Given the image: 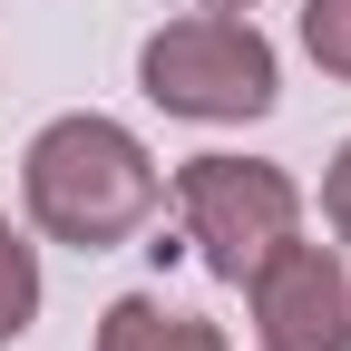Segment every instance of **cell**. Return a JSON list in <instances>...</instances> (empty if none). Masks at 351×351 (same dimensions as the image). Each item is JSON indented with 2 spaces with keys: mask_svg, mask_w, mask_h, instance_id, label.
I'll list each match as a JSON object with an SVG mask.
<instances>
[{
  "mask_svg": "<svg viewBox=\"0 0 351 351\" xmlns=\"http://www.w3.org/2000/svg\"><path fill=\"white\" fill-rule=\"evenodd\" d=\"M20 205L29 225L69 254H117L127 234H147V215L166 205V166L147 156L137 127H117L98 108H69L29 137L20 156Z\"/></svg>",
  "mask_w": 351,
  "mask_h": 351,
  "instance_id": "cell-1",
  "label": "cell"
},
{
  "mask_svg": "<svg viewBox=\"0 0 351 351\" xmlns=\"http://www.w3.org/2000/svg\"><path fill=\"white\" fill-rule=\"evenodd\" d=\"M137 88L166 117L254 127V117H274V98H283V59H274V39L254 29V10H186V20L147 29Z\"/></svg>",
  "mask_w": 351,
  "mask_h": 351,
  "instance_id": "cell-2",
  "label": "cell"
},
{
  "mask_svg": "<svg viewBox=\"0 0 351 351\" xmlns=\"http://www.w3.org/2000/svg\"><path fill=\"white\" fill-rule=\"evenodd\" d=\"M176 215H186V244L215 283H244L283 234H302V186L274 156H186L176 166Z\"/></svg>",
  "mask_w": 351,
  "mask_h": 351,
  "instance_id": "cell-3",
  "label": "cell"
},
{
  "mask_svg": "<svg viewBox=\"0 0 351 351\" xmlns=\"http://www.w3.org/2000/svg\"><path fill=\"white\" fill-rule=\"evenodd\" d=\"M244 302H254V351H351V274H341V244L283 234L244 274Z\"/></svg>",
  "mask_w": 351,
  "mask_h": 351,
  "instance_id": "cell-4",
  "label": "cell"
},
{
  "mask_svg": "<svg viewBox=\"0 0 351 351\" xmlns=\"http://www.w3.org/2000/svg\"><path fill=\"white\" fill-rule=\"evenodd\" d=\"M98 351H234V341L205 313H176V302H156V293H117L98 313Z\"/></svg>",
  "mask_w": 351,
  "mask_h": 351,
  "instance_id": "cell-5",
  "label": "cell"
},
{
  "mask_svg": "<svg viewBox=\"0 0 351 351\" xmlns=\"http://www.w3.org/2000/svg\"><path fill=\"white\" fill-rule=\"evenodd\" d=\"M29 322H39V244L0 215V351L29 341Z\"/></svg>",
  "mask_w": 351,
  "mask_h": 351,
  "instance_id": "cell-6",
  "label": "cell"
},
{
  "mask_svg": "<svg viewBox=\"0 0 351 351\" xmlns=\"http://www.w3.org/2000/svg\"><path fill=\"white\" fill-rule=\"evenodd\" d=\"M302 49L322 78H351V0H302Z\"/></svg>",
  "mask_w": 351,
  "mask_h": 351,
  "instance_id": "cell-7",
  "label": "cell"
},
{
  "mask_svg": "<svg viewBox=\"0 0 351 351\" xmlns=\"http://www.w3.org/2000/svg\"><path fill=\"white\" fill-rule=\"evenodd\" d=\"M322 225H332V244H351V137H341L332 166H322Z\"/></svg>",
  "mask_w": 351,
  "mask_h": 351,
  "instance_id": "cell-8",
  "label": "cell"
},
{
  "mask_svg": "<svg viewBox=\"0 0 351 351\" xmlns=\"http://www.w3.org/2000/svg\"><path fill=\"white\" fill-rule=\"evenodd\" d=\"M195 10H254V0H195Z\"/></svg>",
  "mask_w": 351,
  "mask_h": 351,
  "instance_id": "cell-9",
  "label": "cell"
}]
</instances>
